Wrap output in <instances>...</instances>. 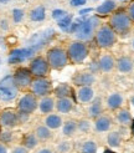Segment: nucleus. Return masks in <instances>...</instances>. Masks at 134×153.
Here are the masks:
<instances>
[{
    "label": "nucleus",
    "mask_w": 134,
    "mask_h": 153,
    "mask_svg": "<svg viewBox=\"0 0 134 153\" xmlns=\"http://www.w3.org/2000/svg\"><path fill=\"white\" fill-rule=\"evenodd\" d=\"M0 153H10L9 146H6L3 142H0Z\"/></svg>",
    "instance_id": "43"
},
{
    "label": "nucleus",
    "mask_w": 134,
    "mask_h": 153,
    "mask_svg": "<svg viewBox=\"0 0 134 153\" xmlns=\"http://www.w3.org/2000/svg\"><path fill=\"white\" fill-rule=\"evenodd\" d=\"M117 9V3L114 0H104L102 4H99L98 6L94 9L97 16H106V15H110L113 14Z\"/></svg>",
    "instance_id": "26"
},
{
    "label": "nucleus",
    "mask_w": 134,
    "mask_h": 153,
    "mask_svg": "<svg viewBox=\"0 0 134 153\" xmlns=\"http://www.w3.org/2000/svg\"><path fill=\"white\" fill-rule=\"evenodd\" d=\"M13 77H14L15 83H16V86L19 87V90L24 91V92L30 90V86H31L32 80H34V76L30 72L29 67H25V66H19L15 68Z\"/></svg>",
    "instance_id": "10"
},
{
    "label": "nucleus",
    "mask_w": 134,
    "mask_h": 153,
    "mask_svg": "<svg viewBox=\"0 0 134 153\" xmlns=\"http://www.w3.org/2000/svg\"><path fill=\"white\" fill-rule=\"evenodd\" d=\"M133 65H134V57H133Z\"/></svg>",
    "instance_id": "51"
},
{
    "label": "nucleus",
    "mask_w": 134,
    "mask_h": 153,
    "mask_svg": "<svg viewBox=\"0 0 134 153\" xmlns=\"http://www.w3.org/2000/svg\"><path fill=\"white\" fill-rule=\"evenodd\" d=\"M20 92L21 91L16 86V83H15L13 74L6 75L0 80V101L11 102L19 97Z\"/></svg>",
    "instance_id": "6"
},
{
    "label": "nucleus",
    "mask_w": 134,
    "mask_h": 153,
    "mask_svg": "<svg viewBox=\"0 0 134 153\" xmlns=\"http://www.w3.org/2000/svg\"><path fill=\"white\" fill-rule=\"evenodd\" d=\"M32 53H34L32 49H15L9 55V64L11 65L21 64L22 61H25L30 56H32Z\"/></svg>",
    "instance_id": "22"
},
{
    "label": "nucleus",
    "mask_w": 134,
    "mask_h": 153,
    "mask_svg": "<svg viewBox=\"0 0 134 153\" xmlns=\"http://www.w3.org/2000/svg\"><path fill=\"white\" fill-rule=\"evenodd\" d=\"M27 67L34 77H49V75L51 72V67L47 62V60L42 55L34 56L30 60Z\"/></svg>",
    "instance_id": "7"
},
{
    "label": "nucleus",
    "mask_w": 134,
    "mask_h": 153,
    "mask_svg": "<svg viewBox=\"0 0 134 153\" xmlns=\"http://www.w3.org/2000/svg\"><path fill=\"white\" fill-rule=\"evenodd\" d=\"M127 14L129 15V18H130V20H132V22L134 24V0H132V1L129 3V5H128V7H127Z\"/></svg>",
    "instance_id": "40"
},
{
    "label": "nucleus",
    "mask_w": 134,
    "mask_h": 153,
    "mask_svg": "<svg viewBox=\"0 0 134 153\" xmlns=\"http://www.w3.org/2000/svg\"><path fill=\"white\" fill-rule=\"evenodd\" d=\"M11 18H13L14 24H20V22L24 20V18H25L24 9H20V7H14L13 11H11Z\"/></svg>",
    "instance_id": "35"
},
{
    "label": "nucleus",
    "mask_w": 134,
    "mask_h": 153,
    "mask_svg": "<svg viewBox=\"0 0 134 153\" xmlns=\"http://www.w3.org/2000/svg\"><path fill=\"white\" fill-rule=\"evenodd\" d=\"M116 70L122 75H129L134 71L133 59L128 55H123L116 59Z\"/></svg>",
    "instance_id": "17"
},
{
    "label": "nucleus",
    "mask_w": 134,
    "mask_h": 153,
    "mask_svg": "<svg viewBox=\"0 0 134 153\" xmlns=\"http://www.w3.org/2000/svg\"><path fill=\"white\" fill-rule=\"evenodd\" d=\"M34 133L36 134V137L39 138L40 142H49L52 140L54 137V131H51L49 127H46L43 123L37 125L34 129Z\"/></svg>",
    "instance_id": "29"
},
{
    "label": "nucleus",
    "mask_w": 134,
    "mask_h": 153,
    "mask_svg": "<svg viewBox=\"0 0 134 153\" xmlns=\"http://www.w3.org/2000/svg\"><path fill=\"white\" fill-rule=\"evenodd\" d=\"M130 46H132V50L134 51V37L132 39V42H130Z\"/></svg>",
    "instance_id": "47"
},
{
    "label": "nucleus",
    "mask_w": 134,
    "mask_h": 153,
    "mask_svg": "<svg viewBox=\"0 0 134 153\" xmlns=\"http://www.w3.org/2000/svg\"><path fill=\"white\" fill-rule=\"evenodd\" d=\"M42 123L46 127H49L51 131H57V129H60L62 127L63 118L60 113L52 112V113H49V114H45L43 120H42Z\"/></svg>",
    "instance_id": "20"
},
{
    "label": "nucleus",
    "mask_w": 134,
    "mask_h": 153,
    "mask_svg": "<svg viewBox=\"0 0 134 153\" xmlns=\"http://www.w3.org/2000/svg\"><path fill=\"white\" fill-rule=\"evenodd\" d=\"M130 105L134 107V95H132V96H130Z\"/></svg>",
    "instance_id": "46"
},
{
    "label": "nucleus",
    "mask_w": 134,
    "mask_h": 153,
    "mask_svg": "<svg viewBox=\"0 0 134 153\" xmlns=\"http://www.w3.org/2000/svg\"><path fill=\"white\" fill-rule=\"evenodd\" d=\"M1 129H3V128H1V127H0V133H1Z\"/></svg>",
    "instance_id": "49"
},
{
    "label": "nucleus",
    "mask_w": 134,
    "mask_h": 153,
    "mask_svg": "<svg viewBox=\"0 0 134 153\" xmlns=\"http://www.w3.org/2000/svg\"><path fill=\"white\" fill-rule=\"evenodd\" d=\"M96 1H98V0H96Z\"/></svg>",
    "instance_id": "54"
},
{
    "label": "nucleus",
    "mask_w": 134,
    "mask_h": 153,
    "mask_svg": "<svg viewBox=\"0 0 134 153\" xmlns=\"http://www.w3.org/2000/svg\"><path fill=\"white\" fill-rule=\"evenodd\" d=\"M66 15H67V13L65 10H62V9H55L54 11H52V18L56 19L57 21L61 20L62 18H65Z\"/></svg>",
    "instance_id": "37"
},
{
    "label": "nucleus",
    "mask_w": 134,
    "mask_h": 153,
    "mask_svg": "<svg viewBox=\"0 0 134 153\" xmlns=\"http://www.w3.org/2000/svg\"><path fill=\"white\" fill-rule=\"evenodd\" d=\"M71 24H72V15H70V14H67L65 18L58 20V26L61 29H63V30L68 29L71 26Z\"/></svg>",
    "instance_id": "36"
},
{
    "label": "nucleus",
    "mask_w": 134,
    "mask_h": 153,
    "mask_svg": "<svg viewBox=\"0 0 134 153\" xmlns=\"http://www.w3.org/2000/svg\"><path fill=\"white\" fill-rule=\"evenodd\" d=\"M96 90L93 86H80L74 88V101L80 105L88 106L96 98Z\"/></svg>",
    "instance_id": "12"
},
{
    "label": "nucleus",
    "mask_w": 134,
    "mask_h": 153,
    "mask_svg": "<svg viewBox=\"0 0 134 153\" xmlns=\"http://www.w3.org/2000/svg\"><path fill=\"white\" fill-rule=\"evenodd\" d=\"M97 70L101 74H112L116 70V57L112 53H102L97 60Z\"/></svg>",
    "instance_id": "16"
},
{
    "label": "nucleus",
    "mask_w": 134,
    "mask_h": 153,
    "mask_svg": "<svg viewBox=\"0 0 134 153\" xmlns=\"http://www.w3.org/2000/svg\"><path fill=\"white\" fill-rule=\"evenodd\" d=\"M87 4V0H71L70 5L72 7H80V6H83Z\"/></svg>",
    "instance_id": "41"
},
{
    "label": "nucleus",
    "mask_w": 134,
    "mask_h": 153,
    "mask_svg": "<svg viewBox=\"0 0 134 153\" xmlns=\"http://www.w3.org/2000/svg\"><path fill=\"white\" fill-rule=\"evenodd\" d=\"M20 144H22V146H24L26 149H29V151H34V149H36L37 147H39L40 141H39V138H37L36 134L32 131V132L25 133L24 136L21 137Z\"/></svg>",
    "instance_id": "27"
},
{
    "label": "nucleus",
    "mask_w": 134,
    "mask_h": 153,
    "mask_svg": "<svg viewBox=\"0 0 134 153\" xmlns=\"http://www.w3.org/2000/svg\"><path fill=\"white\" fill-rule=\"evenodd\" d=\"M73 149H74V144L68 138L60 141L55 146V152L56 153H72Z\"/></svg>",
    "instance_id": "33"
},
{
    "label": "nucleus",
    "mask_w": 134,
    "mask_h": 153,
    "mask_svg": "<svg viewBox=\"0 0 134 153\" xmlns=\"http://www.w3.org/2000/svg\"><path fill=\"white\" fill-rule=\"evenodd\" d=\"M114 120H116L117 123L121 125V126H129L132 123V121H133V117H132L130 111L123 107V108L116 111Z\"/></svg>",
    "instance_id": "30"
},
{
    "label": "nucleus",
    "mask_w": 134,
    "mask_h": 153,
    "mask_svg": "<svg viewBox=\"0 0 134 153\" xmlns=\"http://www.w3.org/2000/svg\"><path fill=\"white\" fill-rule=\"evenodd\" d=\"M106 143L107 146L113 148V149H118L122 147V143H123V136L122 133L117 131V129H112L107 133L106 137Z\"/></svg>",
    "instance_id": "25"
},
{
    "label": "nucleus",
    "mask_w": 134,
    "mask_h": 153,
    "mask_svg": "<svg viewBox=\"0 0 134 153\" xmlns=\"http://www.w3.org/2000/svg\"><path fill=\"white\" fill-rule=\"evenodd\" d=\"M29 19L34 22H41L46 19V7L43 5H37L29 11Z\"/></svg>",
    "instance_id": "31"
},
{
    "label": "nucleus",
    "mask_w": 134,
    "mask_h": 153,
    "mask_svg": "<svg viewBox=\"0 0 134 153\" xmlns=\"http://www.w3.org/2000/svg\"><path fill=\"white\" fill-rule=\"evenodd\" d=\"M102 151L99 143L96 140L88 138L82 141L80 144V153H99Z\"/></svg>",
    "instance_id": "28"
},
{
    "label": "nucleus",
    "mask_w": 134,
    "mask_h": 153,
    "mask_svg": "<svg viewBox=\"0 0 134 153\" xmlns=\"http://www.w3.org/2000/svg\"><path fill=\"white\" fill-rule=\"evenodd\" d=\"M114 126V120L112 118L109 114L103 113L99 117L93 120V132L96 133H108L109 131L113 129Z\"/></svg>",
    "instance_id": "15"
},
{
    "label": "nucleus",
    "mask_w": 134,
    "mask_h": 153,
    "mask_svg": "<svg viewBox=\"0 0 134 153\" xmlns=\"http://www.w3.org/2000/svg\"><path fill=\"white\" fill-rule=\"evenodd\" d=\"M46 57L47 62L51 67V70L60 71L65 68L67 65H70V60L67 56L66 48L63 46H52L46 51Z\"/></svg>",
    "instance_id": "3"
},
{
    "label": "nucleus",
    "mask_w": 134,
    "mask_h": 153,
    "mask_svg": "<svg viewBox=\"0 0 134 153\" xmlns=\"http://www.w3.org/2000/svg\"><path fill=\"white\" fill-rule=\"evenodd\" d=\"M19 125L18 110L16 108H4L0 112V127L3 129H14Z\"/></svg>",
    "instance_id": "11"
},
{
    "label": "nucleus",
    "mask_w": 134,
    "mask_h": 153,
    "mask_svg": "<svg viewBox=\"0 0 134 153\" xmlns=\"http://www.w3.org/2000/svg\"><path fill=\"white\" fill-rule=\"evenodd\" d=\"M77 129L78 133L86 134L93 131V121L91 118H81L77 121Z\"/></svg>",
    "instance_id": "32"
},
{
    "label": "nucleus",
    "mask_w": 134,
    "mask_h": 153,
    "mask_svg": "<svg viewBox=\"0 0 134 153\" xmlns=\"http://www.w3.org/2000/svg\"><path fill=\"white\" fill-rule=\"evenodd\" d=\"M0 27L4 29V30H7V29H9V24H7V20H1V21H0Z\"/></svg>",
    "instance_id": "44"
},
{
    "label": "nucleus",
    "mask_w": 134,
    "mask_h": 153,
    "mask_svg": "<svg viewBox=\"0 0 134 153\" xmlns=\"http://www.w3.org/2000/svg\"><path fill=\"white\" fill-rule=\"evenodd\" d=\"M0 112H1V106H0Z\"/></svg>",
    "instance_id": "50"
},
{
    "label": "nucleus",
    "mask_w": 134,
    "mask_h": 153,
    "mask_svg": "<svg viewBox=\"0 0 134 153\" xmlns=\"http://www.w3.org/2000/svg\"><path fill=\"white\" fill-rule=\"evenodd\" d=\"M15 141V132L13 129H1L0 133V142H3L6 146H10Z\"/></svg>",
    "instance_id": "34"
},
{
    "label": "nucleus",
    "mask_w": 134,
    "mask_h": 153,
    "mask_svg": "<svg viewBox=\"0 0 134 153\" xmlns=\"http://www.w3.org/2000/svg\"><path fill=\"white\" fill-rule=\"evenodd\" d=\"M96 44L101 50H109L118 41V35L112 30L108 24H102L94 34Z\"/></svg>",
    "instance_id": "4"
},
{
    "label": "nucleus",
    "mask_w": 134,
    "mask_h": 153,
    "mask_svg": "<svg viewBox=\"0 0 134 153\" xmlns=\"http://www.w3.org/2000/svg\"><path fill=\"white\" fill-rule=\"evenodd\" d=\"M35 153H56V152L55 149H52L50 147H41V148H37Z\"/></svg>",
    "instance_id": "42"
},
{
    "label": "nucleus",
    "mask_w": 134,
    "mask_h": 153,
    "mask_svg": "<svg viewBox=\"0 0 134 153\" xmlns=\"http://www.w3.org/2000/svg\"><path fill=\"white\" fill-rule=\"evenodd\" d=\"M92 10H93V9H86V10H81V11H80V14H81V15H85L86 13H89V11H92Z\"/></svg>",
    "instance_id": "45"
},
{
    "label": "nucleus",
    "mask_w": 134,
    "mask_h": 153,
    "mask_svg": "<svg viewBox=\"0 0 134 153\" xmlns=\"http://www.w3.org/2000/svg\"><path fill=\"white\" fill-rule=\"evenodd\" d=\"M72 83L76 87L80 86H94L97 83V76L94 71L91 70H83L73 75Z\"/></svg>",
    "instance_id": "13"
},
{
    "label": "nucleus",
    "mask_w": 134,
    "mask_h": 153,
    "mask_svg": "<svg viewBox=\"0 0 134 153\" xmlns=\"http://www.w3.org/2000/svg\"><path fill=\"white\" fill-rule=\"evenodd\" d=\"M125 102H127V98L122 92H119V91H113V92L107 95L106 100H104V106H106L107 110L116 112L118 110L123 108Z\"/></svg>",
    "instance_id": "14"
},
{
    "label": "nucleus",
    "mask_w": 134,
    "mask_h": 153,
    "mask_svg": "<svg viewBox=\"0 0 134 153\" xmlns=\"http://www.w3.org/2000/svg\"><path fill=\"white\" fill-rule=\"evenodd\" d=\"M55 107H56V98L52 96V95L39 98L37 111H39V112L42 114V116L55 112Z\"/></svg>",
    "instance_id": "19"
},
{
    "label": "nucleus",
    "mask_w": 134,
    "mask_h": 153,
    "mask_svg": "<svg viewBox=\"0 0 134 153\" xmlns=\"http://www.w3.org/2000/svg\"><path fill=\"white\" fill-rule=\"evenodd\" d=\"M30 116H31V114H27V113L19 112V111H18V120H19V125H25L26 122H29Z\"/></svg>",
    "instance_id": "38"
},
{
    "label": "nucleus",
    "mask_w": 134,
    "mask_h": 153,
    "mask_svg": "<svg viewBox=\"0 0 134 153\" xmlns=\"http://www.w3.org/2000/svg\"><path fill=\"white\" fill-rule=\"evenodd\" d=\"M10 153H30V151L26 149L22 144H16L10 149Z\"/></svg>",
    "instance_id": "39"
},
{
    "label": "nucleus",
    "mask_w": 134,
    "mask_h": 153,
    "mask_svg": "<svg viewBox=\"0 0 134 153\" xmlns=\"http://www.w3.org/2000/svg\"><path fill=\"white\" fill-rule=\"evenodd\" d=\"M104 101L103 98L99 96H96L94 100L88 105V108H87V113H88V118L91 120H96L97 117H99L101 114L104 113Z\"/></svg>",
    "instance_id": "18"
},
{
    "label": "nucleus",
    "mask_w": 134,
    "mask_h": 153,
    "mask_svg": "<svg viewBox=\"0 0 134 153\" xmlns=\"http://www.w3.org/2000/svg\"><path fill=\"white\" fill-rule=\"evenodd\" d=\"M133 87H134V81H133Z\"/></svg>",
    "instance_id": "52"
},
{
    "label": "nucleus",
    "mask_w": 134,
    "mask_h": 153,
    "mask_svg": "<svg viewBox=\"0 0 134 153\" xmlns=\"http://www.w3.org/2000/svg\"><path fill=\"white\" fill-rule=\"evenodd\" d=\"M101 26L99 24V18L97 15H93V16H89L88 19H86L85 21L80 22V26L74 33V36H76V40L80 41H88L94 37V34L97 31V29Z\"/></svg>",
    "instance_id": "5"
},
{
    "label": "nucleus",
    "mask_w": 134,
    "mask_h": 153,
    "mask_svg": "<svg viewBox=\"0 0 134 153\" xmlns=\"http://www.w3.org/2000/svg\"><path fill=\"white\" fill-rule=\"evenodd\" d=\"M61 129V134L65 138H72L73 136H76L78 133V129H77V120H66L63 121L62 127L60 128Z\"/></svg>",
    "instance_id": "24"
},
{
    "label": "nucleus",
    "mask_w": 134,
    "mask_h": 153,
    "mask_svg": "<svg viewBox=\"0 0 134 153\" xmlns=\"http://www.w3.org/2000/svg\"><path fill=\"white\" fill-rule=\"evenodd\" d=\"M37 105H39V98L30 91H25L16 102V110L19 112H24L27 114H32L37 110Z\"/></svg>",
    "instance_id": "9"
},
{
    "label": "nucleus",
    "mask_w": 134,
    "mask_h": 153,
    "mask_svg": "<svg viewBox=\"0 0 134 153\" xmlns=\"http://www.w3.org/2000/svg\"><path fill=\"white\" fill-rule=\"evenodd\" d=\"M73 95H74L73 87L70 83H66V82L58 83L56 87H54V91H52V96L55 98H65V97L73 98Z\"/></svg>",
    "instance_id": "23"
},
{
    "label": "nucleus",
    "mask_w": 134,
    "mask_h": 153,
    "mask_svg": "<svg viewBox=\"0 0 134 153\" xmlns=\"http://www.w3.org/2000/svg\"><path fill=\"white\" fill-rule=\"evenodd\" d=\"M107 24L118 36H125L130 33L133 22L125 10H118L109 15Z\"/></svg>",
    "instance_id": "1"
},
{
    "label": "nucleus",
    "mask_w": 134,
    "mask_h": 153,
    "mask_svg": "<svg viewBox=\"0 0 134 153\" xmlns=\"http://www.w3.org/2000/svg\"><path fill=\"white\" fill-rule=\"evenodd\" d=\"M74 108V98L72 97H65V98H56V107L55 111L57 113L62 114H70Z\"/></svg>",
    "instance_id": "21"
},
{
    "label": "nucleus",
    "mask_w": 134,
    "mask_h": 153,
    "mask_svg": "<svg viewBox=\"0 0 134 153\" xmlns=\"http://www.w3.org/2000/svg\"><path fill=\"white\" fill-rule=\"evenodd\" d=\"M0 64H1V60H0Z\"/></svg>",
    "instance_id": "53"
},
{
    "label": "nucleus",
    "mask_w": 134,
    "mask_h": 153,
    "mask_svg": "<svg viewBox=\"0 0 134 153\" xmlns=\"http://www.w3.org/2000/svg\"><path fill=\"white\" fill-rule=\"evenodd\" d=\"M66 51L70 60V64H73V65L83 64L89 56L88 45L85 41H80V40L70 41L66 46Z\"/></svg>",
    "instance_id": "2"
},
{
    "label": "nucleus",
    "mask_w": 134,
    "mask_h": 153,
    "mask_svg": "<svg viewBox=\"0 0 134 153\" xmlns=\"http://www.w3.org/2000/svg\"><path fill=\"white\" fill-rule=\"evenodd\" d=\"M29 91L34 94L37 98H41L45 96L52 95L54 85H52V81L49 77H34Z\"/></svg>",
    "instance_id": "8"
},
{
    "label": "nucleus",
    "mask_w": 134,
    "mask_h": 153,
    "mask_svg": "<svg viewBox=\"0 0 134 153\" xmlns=\"http://www.w3.org/2000/svg\"><path fill=\"white\" fill-rule=\"evenodd\" d=\"M6 1H9V0H0V3H6Z\"/></svg>",
    "instance_id": "48"
}]
</instances>
